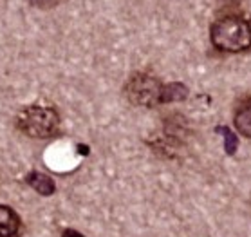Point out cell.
<instances>
[{"label": "cell", "instance_id": "obj_1", "mask_svg": "<svg viewBox=\"0 0 251 237\" xmlns=\"http://www.w3.org/2000/svg\"><path fill=\"white\" fill-rule=\"evenodd\" d=\"M210 42L221 53H244L251 49V22L242 15H224L213 20Z\"/></svg>", "mask_w": 251, "mask_h": 237}, {"label": "cell", "instance_id": "obj_2", "mask_svg": "<svg viewBox=\"0 0 251 237\" xmlns=\"http://www.w3.org/2000/svg\"><path fill=\"white\" fill-rule=\"evenodd\" d=\"M17 129L34 139L52 138L60 129V114L52 107L40 104L25 105L17 114Z\"/></svg>", "mask_w": 251, "mask_h": 237}, {"label": "cell", "instance_id": "obj_3", "mask_svg": "<svg viewBox=\"0 0 251 237\" xmlns=\"http://www.w3.org/2000/svg\"><path fill=\"white\" fill-rule=\"evenodd\" d=\"M161 91L163 83L159 78L149 75V73H136L132 75L125 83V96L132 105L154 109L161 105Z\"/></svg>", "mask_w": 251, "mask_h": 237}, {"label": "cell", "instance_id": "obj_4", "mask_svg": "<svg viewBox=\"0 0 251 237\" xmlns=\"http://www.w3.org/2000/svg\"><path fill=\"white\" fill-rule=\"evenodd\" d=\"M235 129L240 136L251 139V98L242 100L233 114Z\"/></svg>", "mask_w": 251, "mask_h": 237}, {"label": "cell", "instance_id": "obj_5", "mask_svg": "<svg viewBox=\"0 0 251 237\" xmlns=\"http://www.w3.org/2000/svg\"><path fill=\"white\" fill-rule=\"evenodd\" d=\"M20 225H22V221L17 212L7 205H0V236H18Z\"/></svg>", "mask_w": 251, "mask_h": 237}, {"label": "cell", "instance_id": "obj_6", "mask_svg": "<svg viewBox=\"0 0 251 237\" xmlns=\"http://www.w3.org/2000/svg\"><path fill=\"white\" fill-rule=\"evenodd\" d=\"M25 183H27L31 188H34L40 196L49 197L56 192V183H54V180H52L51 176H47V174L38 172V170L29 172L27 176H25Z\"/></svg>", "mask_w": 251, "mask_h": 237}, {"label": "cell", "instance_id": "obj_7", "mask_svg": "<svg viewBox=\"0 0 251 237\" xmlns=\"http://www.w3.org/2000/svg\"><path fill=\"white\" fill-rule=\"evenodd\" d=\"M188 87L181 83V81H170V83H163V91H161V105L163 104H174V102H184L188 98Z\"/></svg>", "mask_w": 251, "mask_h": 237}, {"label": "cell", "instance_id": "obj_8", "mask_svg": "<svg viewBox=\"0 0 251 237\" xmlns=\"http://www.w3.org/2000/svg\"><path fill=\"white\" fill-rule=\"evenodd\" d=\"M217 132L223 134V139H224V151L228 156H233L237 149H239V138H237V134L228 127H217L215 129Z\"/></svg>", "mask_w": 251, "mask_h": 237}, {"label": "cell", "instance_id": "obj_9", "mask_svg": "<svg viewBox=\"0 0 251 237\" xmlns=\"http://www.w3.org/2000/svg\"><path fill=\"white\" fill-rule=\"evenodd\" d=\"M33 6H36V7H54L58 4V0H29Z\"/></svg>", "mask_w": 251, "mask_h": 237}, {"label": "cell", "instance_id": "obj_10", "mask_svg": "<svg viewBox=\"0 0 251 237\" xmlns=\"http://www.w3.org/2000/svg\"><path fill=\"white\" fill-rule=\"evenodd\" d=\"M221 6H226V7H235V6H240L242 2L246 0H217Z\"/></svg>", "mask_w": 251, "mask_h": 237}, {"label": "cell", "instance_id": "obj_11", "mask_svg": "<svg viewBox=\"0 0 251 237\" xmlns=\"http://www.w3.org/2000/svg\"><path fill=\"white\" fill-rule=\"evenodd\" d=\"M62 237H85V236H83L81 232H78V230H73V228H67V230H63Z\"/></svg>", "mask_w": 251, "mask_h": 237}, {"label": "cell", "instance_id": "obj_12", "mask_svg": "<svg viewBox=\"0 0 251 237\" xmlns=\"http://www.w3.org/2000/svg\"><path fill=\"white\" fill-rule=\"evenodd\" d=\"M0 237H6V236H0ZM13 237H18V236H13Z\"/></svg>", "mask_w": 251, "mask_h": 237}]
</instances>
